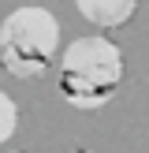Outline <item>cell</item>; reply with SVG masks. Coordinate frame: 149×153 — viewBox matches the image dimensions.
Wrapping results in <instances>:
<instances>
[{"instance_id": "2", "label": "cell", "mask_w": 149, "mask_h": 153, "mask_svg": "<svg viewBox=\"0 0 149 153\" xmlns=\"http://www.w3.org/2000/svg\"><path fill=\"white\" fill-rule=\"evenodd\" d=\"M60 49V22L49 7H15L0 22V64L15 79H37Z\"/></svg>"}, {"instance_id": "1", "label": "cell", "mask_w": 149, "mask_h": 153, "mask_svg": "<svg viewBox=\"0 0 149 153\" xmlns=\"http://www.w3.org/2000/svg\"><path fill=\"white\" fill-rule=\"evenodd\" d=\"M123 86V52L108 37H74L60 60V94L71 108H104Z\"/></svg>"}, {"instance_id": "4", "label": "cell", "mask_w": 149, "mask_h": 153, "mask_svg": "<svg viewBox=\"0 0 149 153\" xmlns=\"http://www.w3.org/2000/svg\"><path fill=\"white\" fill-rule=\"evenodd\" d=\"M15 127H19V108H15V101L0 90V142H7L15 134Z\"/></svg>"}, {"instance_id": "5", "label": "cell", "mask_w": 149, "mask_h": 153, "mask_svg": "<svg viewBox=\"0 0 149 153\" xmlns=\"http://www.w3.org/2000/svg\"><path fill=\"white\" fill-rule=\"evenodd\" d=\"M74 153H89V149H74Z\"/></svg>"}, {"instance_id": "3", "label": "cell", "mask_w": 149, "mask_h": 153, "mask_svg": "<svg viewBox=\"0 0 149 153\" xmlns=\"http://www.w3.org/2000/svg\"><path fill=\"white\" fill-rule=\"evenodd\" d=\"M74 7H78V15L86 22H93L101 30H112V26L131 22L138 0H74Z\"/></svg>"}]
</instances>
